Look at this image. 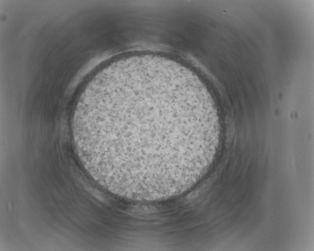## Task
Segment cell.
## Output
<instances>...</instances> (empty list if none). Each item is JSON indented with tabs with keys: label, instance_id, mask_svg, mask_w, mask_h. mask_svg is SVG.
<instances>
[{
	"label": "cell",
	"instance_id": "obj_1",
	"mask_svg": "<svg viewBox=\"0 0 314 251\" xmlns=\"http://www.w3.org/2000/svg\"><path fill=\"white\" fill-rule=\"evenodd\" d=\"M219 123L199 84L170 66L120 65L87 85L72 130L90 175L121 197L166 199L191 188L214 152Z\"/></svg>",
	"mask_w": 314,
	"mask_h": 251
}]
</instances>
